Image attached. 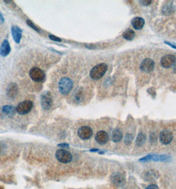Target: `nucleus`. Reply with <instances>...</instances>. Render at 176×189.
Here are the masks:
<instances>
[{"label":"nucleus","instance_id":"f257e3e1","mask_svg":"<svg viewBox=\"0 0 176 189\" xmlns=\"http://www.w3.org/2000/svg\"><path fill=\"white\" fill-rule=\"evenodd\" d=\"M107 70V65L105 63L95 66L90 71V76L93 80H99L102 78Z\"/></svg>","mask_w":176,"mask_h":189},{"label":"nucleus","instance_id":"f03ea898","mask_svg":"<svg viewBox=\"0 0 176 189\" xmlns=\"http://www.w3.org/2000/svg\"><path fill=\"white\" fill-rule=\"evenodd\" d=\"M73 88V82L69 78L64 77L60 79L58 83V89L61 94L67 95L70 93Z\"/></svg>","mask_w":176,"mask_h":189},{"label":"nucleus","instance_id":"7ed1b4c3","mask_svg":"<svg viewBox=\"0 0 176 189\" xmlns=\"http://www.w3.org/2000/svg\"><path fill=\"white\" fill-rule=\"evenodd\" d=\"M40 104L45 110H50L53 106V100L50 92L44 91L40 95Z\"/></svg>","mask_w":176,"mask_h":189},{"label":"nucleus","instance_id":"20e7f679","mask_svg":"<svg viewBox=\"0 0 176 189\" xmlns=\"http://www.w3.org/2000/svg\"><path fill=\"white\" fill-rule=\"evenodd\" d=\"M56 157L58 161L62 163L67 164L69 163L72 160V155L69 151L64 149H58L56 152Z\"/></svg>","mask_w":176,"mask_h":189},{"label":"nucleus","instance_id":"39448f33","mask_svg":"<svg viewBox=\"0 0 176 189\" xmlns=\"http://www.w3.org/2000/svg\"><path fill=\"white\" fill-rule=\"evenodd\" d=\"M33 107V103L31 100H25L19 103L16 107L17 112L20 115H25L31 112Z\"/></svg>","mask_w":176,"mask_h":189},{"label":"nucleus","instance_id":"423d86ee","mask_svg":"<svg viewBox=\"0 0 176 189\" xmlns=\"http://www.w3.org/2000/svg\"><path fill=\"white\" fill-rule=\"evenodd\" d=\"M29 76L35 82H42L45 79V74L42 70L37 67H33L31 69Z\"/></svg>","mask_w":176,"mask_h":189},{"label":"nucleus","instance_id":"0eeeda50","mask_svg":"<svg viewBox=\"0 0 176 189\" xmlns=\"http://www.w3.org/2000/svg\"><path fill=\"white\" fill-rule=\"evenodd\" d=\"M170 160V157L167 156V155H147L143 158L140 159V161L141 162H147L149 161H169Z\"/></svg>","mask_w":176,"mask_h":189},{"label":"nucleus","instance_id":"6e6552de","mask_svg":"<svg viewBox=\"0 0 176 189\" xmlns=\"http://www.w3.org/2000/svg\"><path fill=\"white\" fill-rule=\"evenodd\" d=\"M78 134L81 139L86 140L91 138L93 135V131L91 128L88 126H82L78 129Z\"/></svg>","mask_w":176,"mask_h":189},{"label":"nucleus","instance_id":"1a4fd4ad","mask_svg":"<svg viewBox=\"0 0 176 189\" xmlns=\"http://www.w3.org/2000/svg\"><path fill=\"white\" fill-rule=\"evenodd\" d=\"M155 63L150 58H146L142 62L140 66V68L142 71L150 72L153 70L154 68Z\"/></svg>","mask_w":176,"mask_h":189},{"label":"nucleus","instance_id":"9d476101","mask_svg":"<svg viewBox=\"0 0 176 189\" xmlns=\"http://www.w3.org/2000/svg\"><path fill=\"white\" fill-rule=\"evenodd\" d=\"M176 61V58L174 55L172 54H167L164 56L161 59V65H162L164 68H170Z\"/></svg>","mask_w":176,"mask_h":189},{"label":"nucleus","instance_id":"9b49d317","mask_svg":"<svg viewBox=\"0 0 176 189\" xmlns=\"http://www.w3.org/2000/svg\"><path fill=\"white\" fill-rule=\"evenodd\" d=\"M160 142L164 145H168L173 139L172 133L168 130H164L160 134Z\"/></svg>","mask_w":176,"mask_h":189},{"label":"nucleus","instance_id":"f8f14e48","mask_svg":"<svg viewBox=\"0 0 176 189\" xmlns=\"http://www.w3.org/2000/svg\"><path fill=\"white\" fill-rule=\"evenodd\" d=\"M112 182L117 187H122L125 184V178L121 173H116L112 175Z\"/></svg>","mask_w":176,"mask_h":189},{"label":"nucleus","instance_id":"ddd939ff","mask_svg":"<svg viewBox=\"0 0 176 189\" xmlns=\"http://www.w3.org/2000/svg\"><path fill=\"white\" fill-rule=\"evenodd\" d=\"M95 141L100 145H104L109 141V136L107 133L104 131H100L97 133L95 135Z\"/></svg>","mask_w":176,"mask_h":189},{"label":"nucleus","instance_id":"4468645a","mask_svg":"<svg viewBox=\"0 0 176 189\" xmlns=\"http://www.w3.org/2000/svg\"><path fill=\"white\" fill-rule=\"evenodd\" d=\"M18 92V86L17 84L10 83L7 88V95L9 98H13L16 96Z\"/></svg>","mask_w":176,"mask_h":189},{"label":"nucleus","instance_id":"2eb2a0df","mask_svg":"<svg viewBox=\"0 0 176 189\" xmlns=\"http://www.w3.org/2000/svg\"><path fill=\"white\" fill-rule=\"evenodd\" d=\"M12 33L13 38L16 43H19L22 37V30L16 25L12 27Z\"/></svg>","mask_w":176,"mask_h":189},{"label":"nucleus","instance_id":"dca6fc26","mask_svg":"<svg viewBox=\"0 0 176 189\" xmlns=\"http://www.w3.org/2000/svg\"><path fill=\"white\" fill-rule=\"evenodd\" d=\"M11 52V47L7 40H4L2 43L1 47H0V54L2 57H6Z\"/></svg>","mask_w":176,"mask_h":189},{"label":"nucleus","instance_id":"f3484780","mask_svg":"<svg viewBox=\"0 0 176 189\" xmlns=\"http://www.w3.org/2000/svg\"><path fill=\"white\" fill-rule=\"evenodd\" d=\"M144 23V20L141 17H135L131 21L133 27L136 30H139L143 27Z\"/></svg>","mask_w":176,"mask_h":189},{"label":"nucleus","instance_id":"a211bd4d","mask_svg":"<svg viewBox=\"0 0 176 189\" xmlns=\"http://www.w3.org/2000/svg\"><path fill=\"white\" fill-rule=\"evenodd\" d=\"M134 35H135V33H134V31L130 29H126V30L123 33V38L128 40H133L134 37Z\"/></svg>","mask_w":176,"mask_h":189},{"label":"nucleus","instance_id":"6ab92c4d","mask_svg":"<svg viewBox=\"0 0 176 189\" xmlns=\"http://www.w3.org/2000/svg\"><path fill=\"white\" fill-rule=\"evenodd\" d=\"M113 141L114 142H119L123 139V134L121 131L118 129H115L113 132Z\"/></svg>","mask_w":176,"mask_h":189},{"label":"nucleus","instance_id":"aec40b11","mask_svg":"<svg viewBox=\"0 0 176 189\" xmlns=\"http://www.w3.org/2000/svg\"><path fill=\"white\" fill-rule=\"evenodd\" d=\"M16 109L14 108V107L13 106L10 105H5L4 106H3L2 107V111L3 112H4L7 115H9V116H12L15 114L16 112Z\"/></svg>","mask_w":176,"mask_h":189},{"label":"nucleus","instance_id":"412c9836","mask_svg":"<svg viewBox=\"0 0 176 189\" xmlns=\"http://www.w3.org/2000/svg\"><path fill=\"white\" fill-rule=\"evenodd\" d=\"M146 139H147L146 135L142 133H140L138 135L137 138H136V145L139 147L142 145L144 144V143L145 142Z\"/></svg>","mask_w":176,"mask_h":189},{"label":"nucleus","instance_id":"4be33fe9","mask_svg":"<svg viewBox=\"0 0 176 189\" xmlns=\"http://www.w3.org/2000/svg\"><path fill=\"white\" fill-rule=\"evenodd\" d=\"M133 139V137L132 136V135L129 134V133H127L125 138V143L126 145H130L131 143H132Z\"/></svg>","mask_w":176,"mask_h":189},{"label":"nucleus","instance_id":"5701e85b","mask_svg":"<svg viewBox=\"0 0 176 189\" xmlns=\"http://www.w3.org/2000/svg\"><path fill=\"white\" fill-rule=\"evenodd\" d=\"M27 25L29 26V27H31L32 29H34L35 31L40 33V29H39L38 27H37L36 26L34 23H33L31 21L27 20Z\"/></svg>","mask_w":176,"mask_h":189},{"label":"nucleus","instance_id":"b1692460","mask_svg":"<svg viewBox=\"0 0 176 189\" xmlns=\"http://www.w3.org/2000/svg\"><path fill=\"white\" fill-rule=\"evenodd\" d=\"M49 38L54 40V41H58V42H60L61 41V39L58 37H56L54 35H49Z\"/></svg>","mask_w":176,"mask_h":189},{"label":"nucleus","instance_id":"393cba45","mask_svg":"<svg viewBox=\"0 0 176 189\" xmlns=\"http://www.w3.org/2000/svg\"><path fill=\"white\" fill-rule=\"evenodd\" d=\"M145 189H159L158 187L156 186V184H150L149 185L148 187H147Z\"/></svg>","mask_w":176,"mask_h":189},{"label":"nucleus","instance_id":"a878e982","mask_svg":"<svg viewBox=\"0 0 176 189\" xmlns=\"http://www.w3.org/2000/svg\"><path fill=\"white\" fill-rule=\"evenodd\" d=\"M141 3H142V4L144 5H148L151 3L152 1L151 0H145V1H140Z\"/></svg>","mask_w":176,"mask_h":189},{"label":"nucleus","instance_id":"bb28decb","mask_svg":"<svg viewBox=\"0 0 176 189\" xmlns=\"http://www.w3.org/2000/svg\"><path fill=\"white\" fill-rule=\"evenodd\" d=\"M58 147H60L65 148V147H68L69 145H68V143H60V144H58Z\"/></svg>","mask_w":176,"mask_h":189},{"label":"nucleus","instance_id":"cd10ccee","mask_svg":"<svg viewBox=\"0 0 176 189\" xmlns=\"http://www.w3.org/2000/svg\"><path fill=\"white\" fill-rule=\"evenodd\" d=\"M165 43L167 44H168V45H170V46L171 47L174 48L175 49H176V45H174V44H173L172 43H169V42H166V41H165Z\"/></svg>","mask_w":176,"mask_h":189},{"label":"nucleus","instance_id":"c85d7f7f","mask_svg":"<svg viewBox=\"0 0 176 189\" xmlns=\"http://www.w3.org/2000/svg\"><path fill=\"white\" fill-rule=\"evenodd\" d=\"M0 21H1L2 23H3V22L4 21V18H3L1 12H0Z\"/></svg>","mask_w":176,"mask_h":189},{"label":"nucleus","instance_id":"c756f323","mask_svg":"<svg viewBox=\"0 0 176 189\" xmlns=\"http://www.w3.org/2000/svg\"><path fill=\"white\" fill-rule=\"evenodd\" d=\"M99 150L97 149H91V151H98Z\"/></svg>","mask_w":176,"mask_h":189},{"label":"nucleus","instance_id":"7c9ffc66","mask_svg":"<svg viewBox=\"0 0 176 189\" xmlns=\"http://www.w3.org/2000/svg\"><path fill=\"white\" fill-rule=\"evenodd\" d=\"M174 71L176 73V65H175V66H174Z\"/></svg>","mask_w":176,"mask_h":189}]
</instances>
